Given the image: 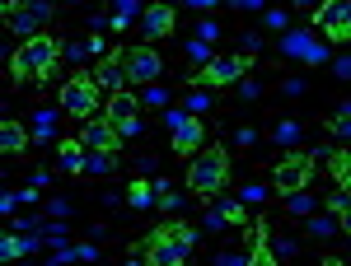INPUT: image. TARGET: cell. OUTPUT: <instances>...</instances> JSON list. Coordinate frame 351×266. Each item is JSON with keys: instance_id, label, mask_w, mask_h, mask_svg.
<instances>
[{"instance_id": "obj_1", "label": "cell", "mask_w": 351, "mask_h": 266, "mask_svg": "<svg viewBox=\"0 0 351 266\" xmlns=\"http://www.w3.org/2000/svg\"><path fill=\"white\" fill-rule=\"evenodd\" d=\"M56 61H61V47H56L52 33H33V38H24V47L10 56V75L14 80H52Z\"/></svg>"}, {"instance_id": "obj_2", "label": "cell", "mask_w": 351, "mask_h": 266, "mask_svg": "<svg viewBox=\"0 0 351 266\" xmlns=\"http://www.w3.org/2000/svg\"><path fill=\"white\" fill-rule=\"evenodd\" d=\"M225 178H230V155L225 150H202L188 163V187L202 191V196H216L220 187H225Z\"/></svg>"}, {"instance_id": "obj_3", "label": "cell", "mask_w": 351, "mask_h": 266, "mask_svg": "<svg viewBox=\"0 0 351 266\" xmlns=\"http://www.w3.org/2000/svg\"><path fill=\"white\" fill-rule=\"evenodd\" d=\"M61 107L71 117H94V107H99V80L94 75H71V80L61 84Z\"/></svg>"}, {"instance_id": "obj_4", "label": "cell", "mask_w": 351, "mask_h": 266, "mask_svg": "<svg viewBox=\"0 0 351 266\" xmlns=\"http://www.w3.org/2000/svg\"><path fill=\"white\" fill-rule=\"evenodd\" d=\"M309 178H314V159L309 155H286V159L271 168L276 191H300V187H309Z\"/></svg>"}, {"instance_id": "obj_5", "label": "cell", "mask_w": 351, "mask_h": 266, "mask_svg": "<svg viewBox=\"0 0 351 266\" xmlns=\"http://www.w3.org/2000/svg\"><path fill=\"white\" fill-rule=\"evenodd\" d=\"M192 248H197V239H188V234H155L145 252H150V262H155V266H178Z\"/></svg>"}, {"instance_id": "obj_6", "label": "cell", "mask_w": 351, "mask_h": 266, "mask_svg": "<svg viewBox=\"0 0 351 266\" xmlns=\"http://www.w3.org/2000/svg\"><path fill=\"white\" fill-rule=\"evenodd\" d=\"M136 112H141V103H136L127 89H117V94H112V103H108V122L117 127L122 140H127V135H141V117H136Z\"/></svg>"}, {"instance_id": "obj_7", "label": "cell", "mask_w": 351, "mask_h": 266, "mask_svg": "<svg viewBox=\"0 0 351 266\" xmlns=\"http://www.w3.org/2000/svg\"><path fill=\"white\" fill-rule=\"evenodd\" d=\"M248 75V56H211L206 61V70H202V80L220 89V84H239Z\"/></svg>"}, {"instance_id": "obj_8", "label": "cell", "mask_w": 351, "mask_h": 266, "mask_svg": "<svg viewBox=\"0 0 351 266\" xmlns=\"http://www.w3.org/2000/svg\"><path fill=\"white\" fill-rule=\"evenodd\" d=\"M127 75H132V84H150L164 75V61L155 47H136V52H127Z\"/></svg>"}, {"instance_id": "obj_9", "label": "cell", "mask_w": 351, "mask_h": 266, "mask_svg": "<svg viewBox=\"0 0 351 266\" xmlns=\"http://www.w3.org/2000/svg\"><path fill=\"white\" fill-rule=\"evenodd\" d=\"M80 140H84V150H117L122 145V135H117V127L108 117H84Z\"/></svg>"}, {"instance_id": "obj_10", "label": "cell", "mask_w": 351, "mask_h": 266, "mask_svg": "<svg viewBox=\"0 0 351 266\" xmlns=\"http://www.w3.org/2000/svg\"><path fill=\"white\" fill-rule=\"evenodd\" d=\"M47 14H52V0H28L24 10H14V14H10V28H14V33H24V38H33V33L43 28Z\"/></svg>"}, {"instance_id": "obj_11", "label": "cell", "mask_w": 351, "mask_h": 266, "mask_svg": "<svg viewBox=\"0 0 351 266\" xmlns=\"http://www.w3.org/2000/svg\"><path fill=\"white\" fill-rule=\"evenodd\" d=\"M94 80H99V89H112V94L127 89V84H132V75H127V56H108V61L94 70Z\"/></svg>"}, {"instance_id": "obj_12", "label": "cell", "mask_w": 351, "mask_h": 266, "mask_svg": "<svg viewBox=\"0 0 351 266\" xmlns=\"http://www.w3.org/2000/svg\"><path fill=\"white\" fill-rule=\"evenodd\" d=\"M173 33V5H145V38H169Z\"/></svg>"}, {"instance_id": "obj_13", "label": "cell", "mask_w": 351, "mask_h": 266, "mask_svg": "<svg viewBox=\"0 0 351 266\" xmlns=\"http://www.w3.org/2000/svg\"><path fill=\"white\" fill-rule=\"evenodd\" d=\"M347 5H351V0H324V5H319V14H314V19H319V28H324L328 38H337V33H342Z\"/></svg>"}, {"instance_id": "obj_14", "label": "cell", "mask_w": 351, "mask_h": 266, "mask_svg": "<svg viewBox=\"0 0 351 266\" xmlns=\"http://www.w3.org/2000/svg\"><path fill=\"white\" fill-rule=\"evenodd\" d=\"M173 150L178 155H197L202 150V117H188L183 127H173Z\"/></svg>"}, {"instance_id": "obj_15", "label": "cell", "mask_w": 351, "mask_h": 266, "mask_svg": "<svg viewBox=\"0 0 351 266\" xmlns=\"http://www.w3.org/2000/svg\"><path fill=\"white\" fill-rule=\"evenodd\" d=\"M56 159L66 173H84V159H89V150H84V140H66L61 150H56Z\"/></svg>"}, {"instance_id": "obj_16", "label": "cell", "mask_w": 351, "mask_h": 266, "mask_svg": "<svg viewBox=\"0 0 351 266\" xmlns=\"http://www.w3.org/2000/svg\"><path fill=\"white\" fill-rule=\"evenodd\" d=\"M112 168H117V150H89V159H84L89 178H108Z\"/></svg>"}, {"instance_id": "obj_17", "label": "cell", "mask_w": 351, "mask_h": 266, "mask_svg": "<svg viewBox=\"0 0 351 266\" xmlns=\"http://www.w3.org/2000/svg\"><path fill=\"white\" fill-rule=\"evenodd\" d=\"M24 145H28V131L19 122H5V127H0V150H5V155H24Z\"/></svg>"}, {"instance_id": "obj_18", "label": "cell", "mask_w": 351, "mask_h": 266, "mask_svg": "<svg viewBox=\"0 0 351 266\" xmlns=\"http://www.w3.org/2000/svg\"><path fill=\"white\" fill-rule=\"evenodd\" d=\"M33 248H38V239H33V234H24V239L5 234V239H0V257H5V262H14V257H24V252H33Z\"/></svg>"}, {"instance_id": "obj_19", "label": "cell", "mask_w": 351, "mask_h": 266, "mask_svg": "<svg viewBox=\"0 0 351 266\" xmlns=\"http://www.w3.org/2000/svg\"><path fill=\"white\" fill-rule=\"evenodd\" d=\"M216 206L225 211V220H230L234 229H243V224H248V211H243V201H234V196H220Z\"/></svg>"}, {"instance_id": "obj_20", "label": "cell", "mask_w": 351, "mask_h": 266, "mask_svg": "<svg viewBox=\"0 0 351 266\" xmlns=\"http://www.w3.org/2000/svg\"><path fill=\"white\" fill-rule=\"evenodd\" d=\"M309 47H314L309 33H286L281 38V52H291V56H309Z\"/></svg>"}, {"instance_id": "obj_21", "label": "cell", "mask_w": 351, "mask_h": 266, "mask_svg": "<svg viewBox=\"0 0 351 266\" xmlns=\"http://www.w3.org/2000/svg\"><path fill=\"white\" fill-rule=\"evenodd\" d=\"M286 211L291 215H309L314 211V196H309L304 187H300V191H286Z\"/></svg>"}, {"instance_id": "obj_22", "label": "cell", "mask_w": 351, "mask_h": 266, "mask_svg": "<svg viewBox=\"0 0 351 266\" xmlns=\"http://www.w3.org/2000/svg\"><path fill=\"white\" fill-rule=\"evenodd\" d=\"M271 140H276V145H295V140H300V122H295V117L276 122V131H271Z\"/></svg>"}, {"instance_id": "obj_23", "label": "cell", "mask_w": 351, "mask_h": 266, "mask_svg": "<svg viewBox=\"0 0 351 266\" xmlns=\"http://www.w3.org/2000/svg\"><path fill=\"white\" fill-rule=\"evenodd\" d=\"M155 201H160V211H178V206H183V196H178V191H173V187L164 183H155Z\"/></svg>"}, {"instance_id": "obj_24", "label": "cell", "mask_w": 351, "mask_h": 266, "mask_svg": "<svg viewBox=\"0 0 351 266\" xmlns=\"http://www.w3.org/2000/svg\"><path fill=\"white\" fill-rule=\"evenodd\" d=\"M337 229H342V224H337L332 215H309V234H314V239H328V234H337Z\"/></svg>"}, {"instance_id": "obj_25", "label": "cell", "mask_w": 351, "mask_h": 266, "mask_svg": "<svg viewBox=\"0 0 351 266\" xmlns=\"http://www.w3.org/2000/svg\"><path fill=\"white\" fill-rule=\"evenodd\" d=\"M52 131H56L52 112H33V140H52Z\"/></svg>"}, {"instance_id": "obj_26", "label": "cell", "mask_w": 351, "mask_h": 266, "mask_svg": "<svg viewBox=\"0 0 351 266\" xmlns=\"http://www.w3.org/2000/svg\"><path fill=\"white\" fill-rule=\"evenodd\" d=\"M141 14V0H117V14H112V28H127Z\"/></svg>"}, {"instance_id": "obj_27", "label": "cell", "mask_w": 351, "mask_h": 266, "mask_svg": "<svg viewBox=\"0 0 351 266\" xmlns=\"http://www.w3.org/2000/svg\"><path fill=\"white\" fill-rule=\"evenodd\" d=\"M127 201H132V206H150V201H155V187L150 183H132L127 187Z\"/></svg>"}, {"instance_id": "obj_28", "label": "cell", "mask_w": 351, "mask_h": 266, "mask_svg": "<svg viewBox=\"0 0 351 266\" xmlns=\"http://www.w3.org/2000/svg\"><path fill=\"white\" fill-rule=\"evenodd\" d=\"M332 135H337V140H351V103L332 117Z\"/></svg>"}, {"instance_id": "obj_29", "label": "cell", "mask_w": 351, "mask_h": 266, "mask_svg": "<svg viewBox=\"0 0 351 266\" xmlns=\"http://www.w3.org/2000/svg\"><path fill=\"white\" fill-rule=\"evenodd\" d=\"M332 173H337V183L351 191V155H332Z\"/></svg>"}, {"instance_id": "obj_30", "label": "cell", "mask_w": 351, "mask_h": 266, "mask_svg": "<svg viewBox=\"0 0 351 266\" xmlns=\"http://www.w3.org/2000/svg\"><path fill=\"white\" fill-rule=\"evenodd\" d=\"M71 56H104V42H99V38H89V42H75V47H71Z\"/></svg>"}, {"instance_id": "obj_31", "label": "cell", "mask_w": 351, "mask_h": 266, "mask_svg": "<svg viewBox=\"0 0 351 266\" xmlns=\"http://www.w3.org/2000/svg\"><path fill=\"white\" fill-rule=\"evenodd\" d=\"M225 224H230V220H225V211H220V206H216V211H211V215H206V229H216V234H220Z\"/></svg>"}, {"instance_id": "obj_32", "label": "cell", "mask_w": 351, "mask_h": 266, "mask_svg": "<svg viewBox=\"0 0 351 266\" xmlns=\"http://www.w3.org/2000/svg\"><path fill=\"white\" fill-rule=\"evenodd\" d=\"M188 52H192V56H197V61H211V42H202V38H197V42H192Z\"/></svg>"}, {"instance_id": "obj_33", "label": "cell", "mask_w": 351, "mask_h": 266, "mask_svg": "<svg viewBox=\"0 0 351 266\" xmlns=\"http://www.w3.org/2000/svg\"><path fill=\"white\" fill-rule=\"evenodd\" d=\"M164 98H169V94H164V89H155V84L145 89V103H150V107H164Z\"/></svg>"}, {"instance_id": "obj_34", "label": "cell", "mask_w": 351, "mask_h": 266, "mask_svg": "<svg viewBox=\"0 0 351 266\" xmlns=\"http://www.w3.org/2000/svg\"><path fill=\"white\" fill-rule=\"evenodd\" d=\"M188 107H192V112H202V107H211V94H202V89H197V94L188 98Z\"/></svg>"}, {"instance_id": "obj_35", "label": "cell", "mask_w": 351, "mask_h": 266, "mask_svg": "<svg viewBox=\"0 0 351 266\" xmlns=\"http://www.w3.org/2000/svg\"><path fill=\"white\" fill-rule=\"evenodd\" d=\"M263 196H267V187H243V201H248V206H253V201H263Z\"/></svg>"}, {"instance_id": "obj_36", "label": "cell", "mask_w": 351, "mask_h": 266, "mask_svg": "<svg viewBox=\"0 0 351 266\" xmlns=\"http://www.w3.org/2000/svg\"><path fill=\"white\" fill-rule=\"evenodd\" d=\"M337 42H351V5H347V19H342V33H337Z\"/></svg>"}, {"instance_id": "obj_37", "label": "cell", "mask_w": 351, "mask_h": 266, "mask_svg": "<svg viewBox=\"0 0 351 266\" xmlns=\"http://www.w3.org/2000/svg\"><path fill=\"white\" fill-rule=\"evenodd\" d=\"M332 70H337V75H351V56H337V61H332Z\"/></svg>"}, {"instance_id": "obj_38", "label": "cell", "mask_w": 351, "mask_h": 266, "mask_svg": "<svg viewBox=\"0 0 351 266\" xmlns=\"http://www.w3.org/2000/svg\"><path fill=\"white\" fill-rule=\"evenodd\" d=\"M0 5H5V14H14V10H24L28 0H0Z\"/></svg>"}, {"instance_id": "obj_39", "label": "cell", "mask_w": 351, "mask_h": 266, "mask_svg": "<svg viewBox=\"0 0 351 266\" xmlns=\"http://www.w3.org/2000/svg\"><path fill=\"white\" fill-rule=\"evenodd\" d=\"M295 5H309V10H314V0H295Z\"/></svg>"}]
</instances>
